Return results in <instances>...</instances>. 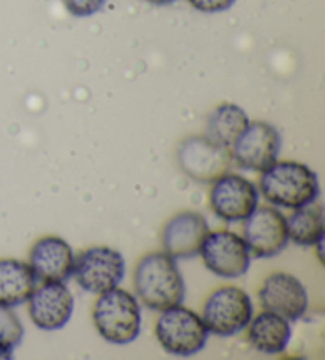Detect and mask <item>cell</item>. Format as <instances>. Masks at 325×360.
Here are the masks:
<instances>
[{
	"label": "cell",
	"mask_w": 325,
	"mask_h": 360,
	"mask_svg": "<svg viewBox=\"0 0 325 360\" xmlns=\"http://www.w3.org/2000/svg\"><path fill=\"white\" fill-rule=\"evenodd\" d=\"M248 338L255 351L267 356L284 352L292 337L289 321L273 311L260 313L249 321Z\"/></svg>",
	"instance_id": "cell-16"
},
{
	"label": "cell",
	"mask_w": 325,
	"mask_h": 360,
	"mask_svg": "<svg viewBox=\"0 0 325 360\" xmlns=\"http://www.w3.org/2000/svg\"><path fill=\"white\" fill-rule=\"evenodd\" d=\"M246 111L235 103H221L206 121V136L217 145L230 148L248 127Z\"/></svg>",
	"instance_id": "cell-18"
},
{
	"label": "cell",
	"mask_w": 325,
	"mask_h": 360,
	"mask_svg": "<svg viewBox=\"0 0 325 360\" xmlns=\"http://www.w3.org/2000/svg\"><path fill=\"white\" fill-rule=\"evenodd\" d=\"M177 159L181 170L197 183L216 181L234 164L229 148L217 145L206 135H192L181 141Z\"/></svg>",
	"instance_id": "cell-6"
},
{
	"label": "cell",
	"mask_w": 325,
	"mask_h": 360,
	"mask_svg": "<svg viewBox=\"0 0 325 360\" xmlns=\"http://www.w3.org/2000/svg\"><path fill=\"white\" fill-rule=\"evenodd\" d=\"M29 314L40 330H59L73 314L75 300L64 283H43L29 297Z\"/></svg>",
	"instance_id": "cell-12"
},
{
	"label": "cell",
	"mask_w": 325,
	"mask_h": 360,
	"mask_svg": "<svg viewBox=\"0 0 325 360\" xmlns=\"http://www.w3.org/2000/svg\"><path fill=\"white\" fill-rule=\"evenodd\" d=\"M262 307L267 311L297 321L308 309V292L297 276L289 273H273L267 276L259 290Z\"/></svg>",
	"instance_id": "cell-13"
},
{
	"label": "cell",
	"mask_w": 325,
	"mask_h": 360,
	"mask_svg": "<svg viewBox=\"0 0 325 360\" xmlns=\"http://www.w3.org/2000/svg\"><path fill=\"white\" fill-rule=\"evenodd\" d=\"M155 337L165 352L178 357H191L203 349L208 328L202 316L181 305L160 311L155 322Z\"/></svg>",
	"instance_id": "cell-4"
},
{
	"label": "cell",
	"mask_w": 325,
	"mask_h": 360,
	"mask_svg": "<svg viewBox=\"0 0 325 360\" xmlns=\"http://www.w3.org/2000/svg\"><path fill=\"white\" fill-rule=\"evenodd\" d=\"M13 352H15V347H11L8 345H5L0 341V360H8L13 357Z\"/></svg>",
	"instance_id": "cell-23"
},
{
	"label": "cell",
	"mask_w": 325,
	"mask_h": 360,
	"mask_svg": "<svg viewBox=\"0 0 325 360\" xmlns=\"http://www.w3.org/2000/svg\"><path fill=\"white\" fill-rule=\"evenodd\" d=\"M23 337V322L13 311V308L0 305V341L16 349L21 345Z\"/></svg>",
	"instance_id": "cell-20"
},
{
	"label": "cell",
	"mask_w": 325,
	"mask_h": 360,
	"mask_svg": "<svg viewBox=\"0 0 325 360\" xmlns=\"http://www.w3.org/2000/svg\"><path fill=\"white\" fill-rule=\"evenodd\" d=\"M134 285L143 305L154 311L181 305L186 295V284L177 259L167 252L146 254L136 265Z\"/></svg>",
	"instance_id": "cell-1"
},
{
	"label": "cell",
	"mask_w": 325,
	"mask_h": 360,
	"mask_svg": "<svg viewBox=\"0 0 325 360\" xmlns=\"http://www.w3.org/2000/svg\"><path fill=\"white\" fill-rule=\"evenodd\" d=\"M37 288V278L29 264L0 259V305L18 307L29 300Z\"/></svg>",
	"instance_id": "cell-17"
},
{
	"label": "cell",
	"mask_w": 325,
	"mask_h": 360,
	"mask_svg": "<svg viewBox=\"0 0 325 360\" xmlns=\"http://www.w3.org/2000/svg\"><path fill=\"white\" fill-rule=\"evenodd\" d=\"M29 265L37 281L65 283L73 275L75 254L64 238L43 237L30 250Z\"/></svg>",
	"instance_id": "cell-15"
},
{
	"label": "cell",
	"mask_w": 325,
	"mask_h": 360,
	"mask_svg": "<svg viewBox=\"0 0 325 360\" xmlns=\"http://www.w3.org/2000/svg\"><path fill=\"white\" fill-rule=\"evenodd\" d=\"M260 173L259 188L262 195L276 207L295 210L317 200L321 194L316 172L302 162L276 160Z\"/></svg>",
	"instance_id": "cell-2"
},
{
	"label": "cell",
	"mask_w": 325,
	"mask_h": 360,
	"mask_svg": "<svg viewBox=\"0 0 325 360\" xmlns=\"http://www.w3.org/2000/svg\"><path fill=\"white\" fill-rule=\"evenodd\" d=\"M198 254L206 269L219 278H241L251 266V252L245 240L230 231L208 232Z\"/></svg>",
	"instance_id": "cell-8"
},
{
	"label": "cell",
	"mask_w": 325,
	"mask_h": 360,
	"mask_svg": "<svg viewBox=\"0 0 325 360\" xmlns=\"http://www.w3.org/2000/svg\"><path fill=\"white\" fill-rule=\"evenodd\" d=\"M67 11L77 18H87L98 13L105 7L106 0H62Z\"/></svg>",
	"instance_id": "cell-21"
},
{
	"label": "cell",
	"mask_w": 325,
	"mask_h": 360,
	"mask_svg": "<svg viewBox=\"0 0 325 360\" xmlns=\"http://www.w3.org/2000/svg\"><path fill=\"white\" fill-rule=\"evenodd\" d=\"M92 319L100 337L113 345L132 343L141 330L139 302L132 294L120 288L98 294Z\"/></svg>",
	"instance_id": "cell-3"
},
{
	"label": "cell",
	"mask_w": 325,
	"mask_h": 360,
	"mask_svg": "<svg viewBox=\"0 0 325 360\" xmlns=\"http://www.w3.org/2000/svg\"><path fill=\"white\" fill-rule=\"evenodd\" d=\"M208 222L196 211H183L167 222L162 231L164 252L173 259L198 256L200 248L208 235Z\"/></svg>",
	"instance_id": "cell-14"
},
{
	"label": "cell",
	"mask_w": 325,
	"mask_h": 360,
	"mask_svg": "<svg viewBox=\"0 0 325 360\" xmlns=\"http://www.w3.org/2000/svg\"><path fill=\"white\" fill-rule=\"evenodd\" d=\"M210 207L222 221H245L259 207V189L248 178L227 172L212 181Z\"/></svg>",
	"instance_id": "cell-10"
},
{
	"label": "cell",
	"mask_w": 325,
	"mask_h": 360,
	"mask_svg": "<svg viewBox=\"0 0 325 360\" xmlns=\"http://www.w3.org/2000/svg\"><path fill=\"white\" fill-rule=\"evenodd\" d=\"M253 319V302L245 290L226 285L215 290L203 305L202 321L208 333L232 337L246 328Z\"/></svg>",
	"instance_id": "cell-5"
},
{
	"label": "cell",
	"mask_w": 325,
	"mask_h": 360,
	"mask_svg": "<svg viewBox=\"0 0 325 360\" xmlns=\"http://www.w3.org/2000/svg\"><path fill=\"white\" fill-rule=\"evenodd\" d=\"M187 2L202 13H221L232 7L236 0H187Z\"/></svg>",
	"instance_id": "cell-22"
},
{
	"label": "cell",
	"mask_w": 325,
	"mask_h": 360,
	"mask_svg": "<svg viewBox=\"0 0 325 360\" xmlns=\"http://www.w3.org/2000/svg\"><path fill=\"white\" fill-rule=\"evenodd\" d=\"M126 275V260L113 248H89L75 257L73 275L87 292L102 294L117 288Z\"/></svg>",
	"instance_id": "cell-7"
},
{
	"label": "cell",
	"mask_w": 325,
	"mask_h": 360,
	"mask_svg": "<svg viewBox=\"0 0 325 360\" xmlns=\"http://www.w3.org/2000/svg\"><path fill=\"white\" fill-rule=\"evenodd\" d=\"M243 240L254 257L278 256L289 243L286 216L273 207H257L245 219Z\"/></svg>",
	"instance_id": "cell-11"
},
{
	"label": "cell",
	"mask_w": 325,
	"mask_h": 360,
	"mask_svg": "<svg viewBox=\"0 0 325 360\" xmlns=\"http://www.w3.org/2000/svg\"><path fill=\"white\" fill-rule=\"evenodd\" d=\"M234 162L249 172H264L278 160L281 135L272 124L249 122L241 135L229 148Z\"/></svg>",
	"instance_id": "cell-9"
},
{
	"label": "cell",
	"mask_w": 325,
	"mask_h": 360,
	"mask_svg": "<svg viewBox=\"0 0 325 360\" xmlns=\"http://www.w3.org/2000/svg\"><path fill=\"white\" fill-rule=\"evenodd\" d=\"M146 2L154 4V5H168V4L177 2V0H146Z\"/></svg>",
	"instance_id": "cell-24"
},
{
	"label": "cell",
	"mask_w": 325,
	"mask_h": 360,
	"mask_svg": "<svg viewBox=\"0 0 325 360\" xmlns=\"http://www.w3.org/2000/svg\"><path fill=\"white\" fill-rule=\"evenodd\" d=\"M289 241L300 246H316L324 240V210L319 200L295 208L287 219Z\"/></svg>",
	"instance_id": "cell-19"
}]
</instances>
